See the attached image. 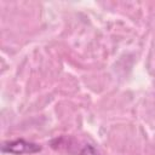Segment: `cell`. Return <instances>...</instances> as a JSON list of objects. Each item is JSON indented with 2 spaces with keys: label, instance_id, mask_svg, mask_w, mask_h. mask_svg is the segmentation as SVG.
<instances>
[{
  "label": "cell",
  "instance_id": "cell-1",
  "mask_svg": "<svg viewBox=\"0 0 155 155\" xmlns=\"http://www.w3.org/2000/svg\"><path fill=\"white\" fill-rule=\"evenodd\" d=\"M41 150V145L28 142L23 138H18L15 140L4 142L1 145V151L13 155H22V154H35Z\"/></svg>",
  "mask_w": 155,
  "mask_h": 155
},
{
  "label": "cell",
  "instance_id": "cell-2",
  "mask_svg": "<svg viewBox=\"0 0 155 155\" xmlns=\"http://www.w3.org/2000/svg\"><path fill=\"white\" fill-rule=\"evenodd\" d=\"M80 155H102V154H101L93 145H91V144H86V145L81 149Z\"/></svg>",
  "mask_w": 155,
  "mask_h": 155
}]
</instances>
